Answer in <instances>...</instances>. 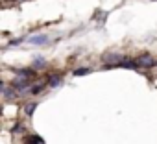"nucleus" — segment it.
Segmentation results:
<instances>
[{
  "mask_svg": "<svg viewBox=\"0 0 157 144\" xmlns=\"http://www.w3.org/2000/svg\"><path fill=\"white\" fill-rule=\"evenodd\" d=\"M26 43L28 44H33V46H43V44L48 43V35H44V33L32 35V37H26Z\"/></svg>",
  "mask_w": 157,
  "mask_h": 144,
  "instance_id": "nucleus-1",
  "label": "nucleus"
},
{
  "mask_svg": "<svg viewBox=\"0 0 157 144\" xmlns=\"http://www.w3.org/2000/svg\"><path fill=\"white\" fill-rule=\"evenodd\" d=\"M11 87L13 89H17V91H26L28 87H30V78H19V80H13L11 81Z\"/></svg>",
  "mask_w": 157,
  "mask_h": 144,
  "instance_id": "nucleus-2",
  "label": "nucleus"
},
{
  "mask_svg": "<svg viewBox=\"0 0 157 144\" xmlns=\"http://www.w3.org/2000/svg\"><path fill=\"white\" fill-rule=\"evenodd\" d=\"M137 63H139V66H144V68H148V66L155 65L150 54H142V55H139V57H137Z\"/></svg>",
  "mask_w": 157,
  "mask_h": 144,
  "instance_id": "nucleus-3",
  "label": "nucleus"
},
{
  "mask_svg": "<svg viewBox=\"0 0 157 144\" xmlns=\"http://www.w3.org/2000/svg\"><path fill=\"white\" fill-rule=\"evenodd\" d=\"M15 72L19 76H22V78H33L35 76V68H15Z\"/></svg>",
  "mask_w": 157,
  "mask_h": 144,
  "instance_id": "nucleus-4",
  "label": "nucleus"
},
{
  "mask_svg": "<svg viewBox=\"0 0 157 144\" xmlns=\"http://www.w3.org/2000/svg\"><path fill=\"white\" fill-rule=\"evenodd\" d=\"M63 83V76L61 74H52L50 78H48V85L50 87H59Z\"/></svg>",
  "mask_w": 157,
  "mask_h": 144,
  "instance_id": "nucleus-5",
  "label": "nucleus"
},
{
  "mask_svg": "<svg viewBox=\"0 0 157 144\" xmlns=\"http://www.w3.org/2000/svg\"><path fill=\"white\" fill-rule=\"evenodd\" d=\"M24 144H44V138L39 135H28L24 138Z\"/></svg>",
  "mask_w": 157,
  "mask_h": 144,
  "instance_id": "nucleus-6",
  "label": "nucleus"
},
{
  "mask_svg": "<svg viewBox=\"0 0 157 144\" xmlns=\"http://www.w3.org/2000/svg\"><path fill=\"white\" fill-rule=\"evenodd\" d=\"M91 70L93 68H89V66H80V68H76V70H72V74L78 78V76H87V74H91Z\"/></svg>",
  "mask_w": 157,
  "mask_h": 144,
  "instance_id": "nucleus-7",
  "label": "nucleus"
},
{
  "mask_svg": "<svg viewBox=\"0 0 157 144\" xmlns=\"http://www.w3.org/2000/svg\"><path fill=\"white\" fill-rule=\"evenodd\" d=\"M46 66V59L44 57H35L33 59V68H44Z\"/></svg>",
  "mask_w": 157,
  "mask_h": 144,
  "instance_id": "nucleus-8",
  "label": "nucleus"
},
{
  "mask_svg": "<svg viewBox=\"0 0 157 144\" xmlns=\"http://www.w3.org/2000/svg\"><path fill=\"white\" fill-rule=\"evenodd\" d=\"M35 109H37V104H35V102H33V104H28V105H26V115H28V116H33V111H35Z\"/></svg>",
  "mask_w": 157,
  "mask_h": 144,
  "instance_id": "nucleus-9",
  "label": "nucleus"
},
{
  "mask_svg": "<svg viewBox=\"0 0 157 144\" xmlns=\"http://www.w3.org/2000/svg\"><path fill=\"white\" fill-rule=\"evenodd\" d=\"M21 43H26V37H17V39H11L8 44H10V46H17V44H21Z\"/></svg>",
  "mask_w": 157,
  "mask_h": 144,
  "instance_id": "nucleus-10",
  "label": "nucleus"
},
{
  "mask_svg": "<svg viewBox=\"0 0 157 144\" xmlns=\"http://www.w3.org/2000/svg\"><path fill=\"white\" fill-rule=\"evenodd\" d=\"M43 89H44V85H35V87H32V94H39Z\"/></svg>",
  "mask_w": 157,
  "mask_h": 144,
  "instance_id": "nucleus-11",
  "label": "nucleus"
},
{
  "mask_svg": "<svg viewBox=\"0 0 157 144\" xmlns=\"http://www.w3.org/2000/svg\"><path fill=\"white\" fill-rule=\"evenodd\" d=\"M22 131H24V127L21 124H15V127H11V133H22Z\"/></svg>",
  "mask_w": 157,
  "mask_h": 144,
  "instance_id": "nucleus-12",
  "label": "nucleus"
},
{
  "mask_svg": "<svg viewBox=\"0 0 157 144\" xmlns=\"http://www.w3.org/2000/svg\"><path fill=\"white\" fill-rule=\"evenodd\" d=\"M6 96H8V98H15V91L8 89V91H6Z\"/></svg>",
  "mask_w": 157,
  "mask_h": 144,
  "instance_id": "nucleus-13",
  "label": "nucleus"
},
{
  "mask_svg": "<svg viewBox=\"0 0 157 144\" xmlns=\"http://www.w3.org/2000/svg\"><path fill=\"white\" fill-rule=\"evenodd\" d=\"M4 89V83H2V80H0V91H2Z\"/></svg>",
  "mask_w": 157,
  "mask_h": 144,
  "instance_id": "nucleus-14",
  "label": "nucleus"
},
{
  "mask_svg": "<svg viewBox=\"0 0 157 144\" xmlns=\"http://www.w3.org/2000/svg\"><path fill=\"white\" fill-rule=\"evenodd\" d=\"M2 111H4V107H2V105H0V115H2Z\"/></svg>",
  "mask_w": 157,
  "mask_h": 144,
  "instance_id": "nucleus-15",
  "label": "nucleus"
},
{
  "mask_svg": "<svg viewBox=\"0 0 157 144\" xmlns=\"http://www.w3.org/2000/svg\"><path fill=\"white\" fill-rule=\"evenodd\" d=\"M155 66H157V61H155Z\"/></svg>",
  "mask_w": 157,
  "mask_h": 144,
  "instance_id": "nucleus-16",
  "label": "nucleus"
}]
</instances>
